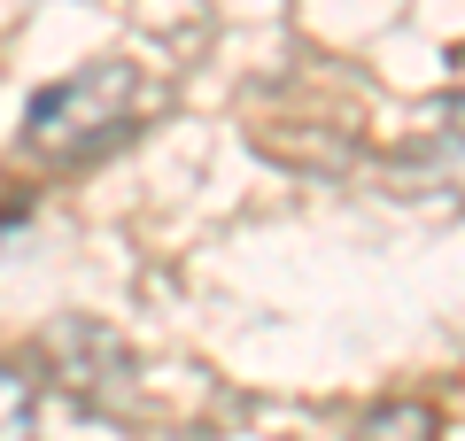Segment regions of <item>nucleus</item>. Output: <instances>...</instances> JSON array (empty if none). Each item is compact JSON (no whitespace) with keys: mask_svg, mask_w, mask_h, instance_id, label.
<instances>
[{"mask_svg":"<svg viewBox=\"0 0 465 441\" xmlns=\"http://www.w3.org/2000/svg\"><path fill=\"white\" fill-rule=\"evenodd\" d=\"M133 93H140V70L116 63V54L70 70V78H54V85L32 93V109H24V147H32V155H78V147H94L101 132L124 124Z\"/></svg>","mask_w":465,"mask_h":441,"instance_id":"obj_1","label":"nucleus"},{"mask_svg":"<svg viewBox=\"0 0 465 441\" xmlns=\"http://www.w3.org/2000/svg\"><path fill=\"white\" fill-rule=\"evenodd\" d=\"M427 163L442 171L450 186H465V93H450L442 109L427 116Z\"/></svg>","mask_w":465,"mask_h":441,"instance_id":"obj_2","label":"nucleus"},{"mask_svg":"<svg viewBox=\"0 0 465 441\" xmlns=\"http://www.w3.org/2000/svg\"><path fill=\"white\" fill-rule=\"evenodd\" d=\"M365 441H434V410L427 403H388L365 418Z\"/></svg>","mask_w":465,"mask_h":441,"instance_id":"obj_3","label":"nucleus"},{"mask_svg":"<svg viewBox=\"0 0 465 441\" xmlns=\"http://www.w3.org/2000/svg\"><path fill=\"white\" fill-rule=\"evenodd\" d=\"M0 441H32V387L0 372Z\"/></svg>","mask_w":465,"mask_h":441,"instance_id":"obj_4","label":"nucleus"}]
</instances>
